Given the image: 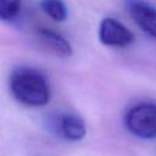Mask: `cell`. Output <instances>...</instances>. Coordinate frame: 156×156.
Here are the masks:
<instances>
[{
    "mask_svg": "<svg viewBox=\"0 0 156 156\" xmlns=\"http://www.w3.org/2000/svg\"><path fill=\"white\" fill-rule=\"evenodd\" d=\"M13 98L23 105L39 107L50 100V84L45 74L28 66H21L12 71L9 79Z\"/></svg>",
    "mask_w": 156,
    "mask_h": 156,
    "instance_id": "1",
    "label": "cell"
},
{
    "mask_svg": "<svg viewBox=\"0 0 156 156\" xmlns=\"http://www.w3.org/2000/svg\"><path fill=\"white\" fill-rule=\"evenodd\" d=\"M127 129L143 139L156 138V104L140 102L128 110L124 116Z\"/></svg>",
    "mask_w": 156,
    "mask_h": 156,
    "instance_id": "2",
    "label": "cell"
},
{
    "mask_svg": "<svg viewBox=\"0 0 156 156\" xmlns=\"http://www.w3.org/2000/svg\"><path fill=\"white\" fill-rule=\"evenodd\" d=\"M99 39L106 46L124 48L134 41V34L118 20L105 17L99 26Z\"/></svg>",
    "mask_w": 156,
    "mask_h": 156,
    "instance_id": "3",
    "label": "cell"
},
{
    "mask_svg": "<svg viewBox=\"0 0 156 156\" xmlns=\"http://www.w3.org/2000/svg\"><path fill=\"white\" fill-rule=\"evenodd\" d=\"M124 7L134 23L156 39V7L145 0H124Z\"/></svg>",
    "mask_w": 156,
    "mask_h": 156,
    "instance_id": "4",
    "label": "cell"
},
{
    "mask_svg": "<svg viewBox=\"0 0 156 156\" xmlns=\"http://www.w3.org/2000/svg\"><path fill=\"white\" fill-rule=\"evenodd\" d=\"M55 130L69 141H79L87 134L84 121L74 113H63L55 117Z\"/></svg>",
    "mask_w": 156,
    "mask_h": 156,
    "instance_id": "5",
    "label": "cell"
},
{
    "mask_svg": "<svg viewBox=\"0 0 156 156\" xmlns=\"http://www.w3.org/2000/svg\"><path fill=\"white\" fill-rule=\"evenodd\" d=\"M37 34L39 39L43 41V44L49 48L54 54L61 56V57H69L73 54V49L71 43L60 33L50 29V28H38Z\"/></svg>",
    "mask_w": 156,
    "mask_h": 156,
    "instance_id": "6",
    "label": "cell"
},
{
    "mask_svg": "<svg viewBox=\"0 0 156 156\" xmlns=\"http://www.w3.org/2000/svg\"><path fill=\"white\" fill-rule=\"evenodd\" d=\"M40 9L56 22H63L68 16V9L62 0H41Z\"/></svg>",
    "mask_w": 156,
    "mask_h": 156,
    "instance_id": "7",
    "label": "cell"
},
{
    "mask_svg": "<svg viewBox=\"0 0 156 156\" xmlns=\"http://www.w3.org/2000/svg\"><path fill=\"white\" fill-rule=\"evenodd\" d=\"M22 0H0V20L12 21L21 12Z\"/></svg>",
    "mask_w": 156,
    "mask_h": 156,
    "instance_id": "8",
    "label": "cell"
}]
</instances>
